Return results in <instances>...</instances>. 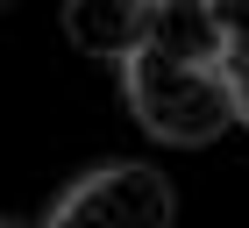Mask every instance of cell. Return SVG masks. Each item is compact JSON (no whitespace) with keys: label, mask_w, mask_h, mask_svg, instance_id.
I'll return each instance as SVG.
<instances>
[{"label":"cell","mask_w":249,"mask_h":228,"mask_svg":"<svg viewBox=\"0 0 249 228\" xmlns=\"http://www.w3.org/2000/svg\"><path fill=\"white\" fill-rule=\"evenodd\" d=\"M178 200L171 178L150 164H100L93 178H78L43 228H171Z\"/></svg>","instance_id":"obj_2"},{"label":"cell","mask_w":249,"mask_h":228,"mask_svg":"<svg viewBox=\"0 0 249 228\" xmlns=\"http://www.w3.org/2000/svg\"><path fill=\"white\" fill-rule=\"evenodd\" d=\"M150 57H171V64H221L228 50V21L207 0H157L150 7Z\"/></svg>","instance_id":"obj_3"},{"label":"cell","mask_w":249,"mask_h":228,"mask_svg":"<svg viewBox=\"0 0 249 228\" xmlns=\"http://www.w3.org/2000/svg\"><path fill=\"white\" fill-rule=\"evenodd\" d=\"M121 86H128L135 121L157 135V143H213L221 129H235V93L221 64H171V57H128L121 64Z\"/></svg>","instance_id":"obj_1"},{"label":"cell","mask_w":249,"mask_h":228,"mask_svg":"<svg viewBox=\"0 0 249 228\" xmlns=\"http://www.w3.org/2000/svg\"><path fill=\"white\" fill-rule=\"evenodd\" d=\"M221 21H228L221 72H228V93H235V121H249V7H221Z\"/></svg>","instance_id":"obj_5"},{"label":"cell","mask_w":249,"mask_h":228,"mask_svg":"<svg viewBox=\"0 0 249 228\" xmlns=\"http://www.w3.org/2000/svg\"><path fill=\"white\" fill-rule=\"evenodd\" d=\"M64 36L86 57L128 64V57H142V43H150V7H142V0H71V7H64Z\"/></svg>","instance_id":"obj_4"}]
</instances>
